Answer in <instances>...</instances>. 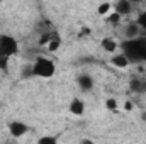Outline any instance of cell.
<instances>
[{
	"label": "cell",
	"instance_id": "1",
	"mask_svg": "<svg viewBox=\"0 0 146 144\" xmlns=\"http://www.w3.org/2000/svg\"><path fill=\"white\" fill-rule=\"evenodd\" d=\"M122 54L129 63L146 61V37H134L122 42Z\"/></svg>",
	"mask_w": 146,
	"mask_h": 144
},
{
	"label": "cell",
	"instance_id": "2",
	"mask_svg": "<svg viewBox=\"0 0 146 144\" xmlns=\"http://www.w3.org/2000/svg\"><path fill=\"white\" fill-rule=\"evenodd\" d=\"M31 71L34 76H41V78H51L54 71H56V66L54 63L49 59V58H44V56H37Z\"/></svg>",
	"mask_w": 146,
	"mask_h": 144
},
{
	"label": "cell",
	"instance_id": "3",
	"mask_svg": "<svg viewBox=\"0 0 146 144\" xmlns=\"http://www.w3.org/2000/svg\"><path fill=\"white\" fill-rule=\"evenodd\" d=\"M19 51V44L12 36H0V58L9 59Z\"/></svg>",
	"mask_w": 146,
	"mask_h": 144
},
{
	"label": "cell",
	"instance_id": "4",
	"mask_svg": "<svg viewBox=\"0 0 146 144\" xmlns=\"http://www.w3.org/2000/svg\"><path fill=\"white\" fill-rule=\"evenodd\" d=\"M9 131H10V134H12L14 137H21V136H24V134L27 132V126H26L24 122L14 120V122L9 124Z\"/></svg>",
	"mask_w": 146,
	"mask_h": 144
},
{
	"label": "cell",
	"instance_id": "5",
	"mask_svg": "<svg viewBox=\"0 0 146 144\" xmlns=\"http://www.w3.org/2000/svg\"><path fill=\"white\" fill-rule=\"evenodd\" d=\"M76 81H78V87H80L83 92H90V90L94 88V78H92L90 75H80V76L76 78Z\"/></svg>",
	"mask_w": 146,
	"mask_h": 144
},
{
	"label": "cell",
	"instance_id": "6",
	"mask_svg": "<svg viewBox=\"0 0 146 144\" xmlns=\"http://www.w3.org/2000/svg\"><path fill=\"white\" fill-rule=\"evenodd\" d=\"M83 110H85L83 102H82L80 98H73L72 104H70V112H72L73 115H82V114H83Z\"/></svg>",
	"mask_w": 146,
	"mask_h": 144
},
{
	"label": "cell",
	"instance_id": "7",
	"mask_svg": "<svg viewBox=\"0 0 146 144\" xmlns=\"http://www.w3.org/2000/svg\"><path fill=\"white\" fill-rule=\"evenodd\" d=\"M129 12H131V3L127 0H119L115 3V14L124 15V14H129Z\"/></svg>",
	"mask_w": 146,
	"mask_h": 144
},
{
	"label": "cell",
	"instance_id": "8",
	"mask_svg": "<svg viewBox=\"0 0 146 144\" xmlns=\"http://www.w3.org/2000/svg\"><path fill=\"white\" fill-rule=\"evenodd\" d=\"M129 87H131L133 92H138V93L146 92V80H136V78H134V80H131Z\"/></svg>",
	"mask_w": 146,
	"mask_h": 144
},
{
	"label": "cell",
	"instance_id": "9",
	"mask_svg": "<svg viewBox=\"0 0 146 144\" xmlns=\"http://www.w3.org/2000/svg\"><path fill=\"white\" fill-rule=\"evenodd\" d=\"M112 65H114V66H117V68H126V66L129 65V61H127V58L121 53V54L112 56Z\"/></svg>",
	"mask_w": 146,
	"mask_h": 144
},
{
	"label": "cell",
	"instance_id": "10",
	"mask_svg": "<svg viewBox=\"0 0 146 144\" xmlns=\"http://www.w3.org/2000/svg\"><path fill=\"white\" fill-rule=\"evenodd\" d=\"M102 48H104V51H107V53H114V51L117 49V42H115L112 37H106V39H102Z\"/></svg>",
	"mask_w": 146,
	"mask_h": 144
},
{
	"label": "cell",
	"instance_id": "11",
	"mask_svg": "<svg viewBox=\"0 0 146 144\" xmlns=\"http://www.w3.org/2000/svg\"><path fill=\"white\" fill-rule=\"evenodd\" d=\"M138 31H139V26H138V24H129V26L126 27V34H127L129 39L138 37V36H136V34H138Z\"/></svg>",
	"mask_w": 146,
	"mask_h": 144
},
{
	"label": "cell",
	"instance_id": "12",
	"mask_svg": "<svg viewBox=\"0 0 146 144\" xmlns=\"http://www.w3.org/2000/svg\"><path fill=\"white\" fill-rule=\"evenodd\" d=\"M37 144H58V139L54 136H42V137H39Z\"/></svg>",
	"mask_w": 146,
	"mask_h": 144
},
{
	"label": "cell",
	"instance_id": "13",
	"mask_svg": "<svg viewBox=\"0 0 146 144\" xmlns=\"http://www.w3.org/2000/svg\"><path fill=\"white\" fill-rule=\"evenodd\" d=\"M54 37H56L54 34H49V32H46V34H42V36H41V39H39V44H41V46H48V44H49V42H51Z\"/></svg>",
	"mask_w": 146,
	"mask_h": 144
},
{
	"label": "cell",
	"instance_id": "14",
	"mask_svg": "<svg viewBox=\"0 0 146 144\" xmlns=\"http://www.w3.org/2000/svg\"><path fill=\"white\" fill-rule=\"evenodd\" d=\"M60 46H61V39L56 36L53 41H51V42H49V44H48V49H49V51H56Z\"/></svg>",
	"mask_w": 146,
	"mask_h": 144
},
{
	"label": "cell",
	"instance_id": "15",
	"mask_svg": "<svg viewBox=\"0 0 146 144\" xmlns=\"http://www.w3.org/2000/svg\"><path fill=\"white\" fill-rule=\"evenodd\" d=\"M106 107H107V110H110V112H115V110H117V100H115V98H109V100L106 102Z\"/></svg>",
	"mask_w": 146,
	"mask_h": 144
},
{
	"label": "cell",
	"instance_id": "16",
	"mask_svg": "<svg viewBox=\"0 0 146 144\" xmlns=\"http://www.w3.org/2000/svg\"><path fill=\"white\" fill-rule=\"evenodd\" d=\"M109 10H110V3H102V5H99V9H97V12H99L100 15H106Z\"/></svg>",
	"mask_w": 146,
	"mask_h": 144
},
{
	"label": "cell",
	"instance_id": "17",
	"mask_svg": "<svg viewBox=\"0 0 146 144\" xmlns=\"http://www.w3.org/2000/svg\"><path fill=\"white\" fill-rule=\"evenodd\" d=\"M107 20H109L110 24H114V26H115V24H119V20H121V15L114 12V14H110V15H109V19H107Z\"/></svg>",
	"mask_w": 146,
	"mask_h": 144
},
{
	"label": "cell",
	"instance_id": "18",
	"mask_svg": "<svg viewBox=\"0 0 146 144\" xmlns=\"http://www.w3.org/2000/svg\"><path fill=\"white\" fill-rule=\"evenodd\" d=\"M136 24H138V26H141V27L146 31V12H143V14L138 17V22H136Z\"/></svg>",
	"mask_w": 146,
	"mask_h": 144
},
{
	"label": "cell",
	"instance_id": "19",
	"mask_svg": "<svg viewBox=\"0 0 146 144\" xmlns=\"http://www.w3.org/2000/svg\"><path fill=\"white\" fill-rule=\"evenodd\" d=\"M0 68H2V70L7 68V59H5V58H0Z\"/></svg>",
	"mask_w": 146,
	"mask_h": 144
},
{
	"label": "cell",
	"instance_id": "20",
	"mask_svg": "<svg viewBox=\"0 0 146 144\" xmlns=\"http://www.w3.org/2000/svg\"><path fill=\"white\" fill-rule=\"evenodd\" d=\"M124 108L126 110H133V102H126L124 104Z\"/></svg>",
	"mask_w": 146,
	"mask_h": 144
},
{
	"label": "cell",
	"instance_id": "21",
	"mask_svg": "<svg viewBox=\"0 0 146 144\" xmlns=\"http://www.w3.org/2000/svg\"><path fill=\"white\" fill-rule=\"evenodd\" d=\"M82 144H94V143H92L90 139H83V141H82Z\"/></svg>",
	"mask_w": 146,
	"mask_h": 144
},
{
	"label": "cell",
	"instance_id": "22",
	"mask_svg": "<svg viewBox=\"0 0 146 144\" xmlns=\"http://www.w3.org/2000/svg\"><path fill=\"white\" fill-rule=\"evenodd\" d=\"M145 12H146V10H145Z\"/></svg>",
	"mask_w": 146,
	"mask_h": 144
}]
</instances>
